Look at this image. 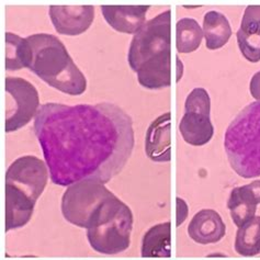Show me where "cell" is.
<instances>
[{
    "mask_svg": "<svg viewBox=\"0 0 260 260\" xmlns=\"http://www.w3.org/2000/svg\"><path fill=\"white\" fill-rule=\"evenodd\" d=\"M33 128L51 180L60 187L87 178L109 182L122 172L134 148L131 116L111 102L42 105Z\"/></svg>",
    "mask_w": 260,
    "mask_h": 260,
    "instance_id": "1",
    "label": "cell"
},
{
    "mask_svg": "<svg viewBox=\"0 0 260 260\" xmlns=\"http://www.w3.org/2000/svg\"><path fill=\"white\" fill-rule=\"evenodd\" d=\"M170 32L172 11L168 9L147 21L133 37L127 61L142 87L154 90L170 86Z\"/></svg>",
    "mask_w": 260,
    "mask_h": 260,
    "instance_id": "2",
    "label": "cell"
},
{
    "mask_svg": "<svg viewBox=\"0 0 260 260\" xmlns=\"http://www.w3.org/2000/svg\"><path fill=\"white\" fill-rule=\"evenodd\" d=\"M32 52L29 70L47 85L70 95H80L87 89L85 75L55 36L47 33L26 38Z\"/></svg>",
    "mask_w": 260,
    "mask_h": 260,
    "instance_id": "3",
    "label": "cell"
},
{
    "mask_svg": "<svg viewBox=\"0 0 260 260\" xmlns=\"http://www.w3.org/2000/svg\"><path fill=\"white\" fill-rule=\"evenodd\" d=\"M105 184L97 178H87L68 186L60 203L65 220L86 230L111 221L124 202Z\"/></svg>",
    "mask_w": 260,
    "mask_h": 260,
    "instance_id": "4",
    "label": "cell"
},
{
    "mask_svg": "<svg viewBox=\"0 0 260 260\" xmlns=\"http://www.w3.org/2000/svg\"><path fill=\"white\" fill-rule=\"evenodd\" d=\"M224 148L232 169L245 179L260 176V102L244 108L231 122Z\"/></svg>",
    "mask_w": 260,
    "mask_h": 260,
    "instance_id": "5",
    "label": "cell"
},
{
    "mask_svg": "<svg viewBox=\"0 0 260 260\" xmlns=\"http://www.w3.org/2000/svg\"><path fill=\"white\" fill-rule=\"evenodd\" d=\"M6 133L22 128L40 109L39 92L28 80L20 77H6Z\"/></svg>",
    "mask_w": 260,
    "mask_h": 260,
    "instance_id": "6",
    "label": "cell"
},
{
    "mask_svg": "<svg viewBox=\"0 0 260 260\" xmlns=\"http://www.w3.org/2000/svg\"><path fill=\"white\" fill-rule=\"evenodd\" d=\"M132 230L133 213L124 203L111 221L87 230V238L94 251L104 255H116L129 247Z\"/></svg>",
    "mask_w": 260,
    "mask_h": 260,
    "instance_id": "7",
    "label": "cell"
},
{
    "mask_svg": "<svg viewBox=\"0 0 260 260\" xmlns=\"http://www.w3.org/2000/svg\"><path fill=\"white\" fill-rule=\"evenodd\" d=\"M49 167L36 156H23L16 159L6 173V184L16 187L37 202L49 180Z\"/></svg>",
    "mask_w": 260,
    "mask_h": 260,
    "instance_id": "8",
    "label": "cell"
},
{
    "mask_svg": "<svg viewBox=\"0 0 260 260\" xmlns=\"http://www.w3.org/2000/svg\"><path fill=\"white\" fill-rule=\"evenodd\" d=\"M54 28L63 36H79L90 28L94 19L93 6H51Z\"/></svg>",
    "mask_w": 260,
    "mask_h": 260,
    "instance_id": "9",
    "label": "cell"
},
{
    "mask_svg": "<svg viewBox=\"0 0 260 260\" xmlns=\"http://www.w3.org/2000/svg\"><path fill=\"white\" fill-rule=\"evenodd\" d=\"M236 38L243 56L250 63H258L260 60V6H247Z\"/></svg>",
    "mask_w": 260,
    "mask_h": 260,
    "instance_id": "10",
    "label": "cell"
},
{
    "mask_svg": "<svg viewBox=\"0 0 260 260\" xmlns=\"http://www.w3.org/2000/svg\"><path fill=\"white\" fill-rule=\"evenodd\" d=\"M188 234L197 244H215L226 234V225L216 211L203 209L196 213L190 221Z\"/></svg>",
    "mask_w": 260,
    "mask_h": 260,
    "instance_id": "11",
    "label": "cell"
},
{
    "mask_svg": "<svg viewBox=\"0 0 260 260\" xmlns=\"http://www.w3.org/2000/svg\"><path fill=\"white\" fill-rule=\"evenodd\" d=\"M170 120H172V114L166 112L153 121L147 128L145 135V153L150 160L168 162L172 159Z\"/></svg>",
    "mask_w": 260,
    "mask_h": 260,
    "instance_id": "12",
    "label": "cell"
},
{
    "mask_svg": "<svg viewBox=\"0 0 260 260\" xmlns=\"http://www.w3.org/2000/svg\"><path fill=\"white\" fill-rule=\"evenodd\" d=\"M149 6H101L108 24L121 33L135 34L144 25Z\"/></svg>",
    "mask_w": 260,
    "mask_h": 260,
    "instance_id": "13",
    "label": "cell"
},
{
    "mask_svg": "<svg viewBox=\"0 0 260 260\" xmlns=\"http://www.w3.org/2000/svg\"><path fill=\"white\" fill-rule=\"evenodd\" d=\"M6 232L23 228L31 220L34 204L30 198L16 187L6 184Z\"/></svg>",
    "mask_w": 260,
    "mask_h": 260,
    "instance_id": "14",
    "label": "cell"
},
{
    "mask_svg": "<svg viewBox=\"0 0 260 260\" xmlns=\"http://www.w3.org/2000/svg\"><path fill=\"white\" fill-rule=\"evenodd\" d=\"M183 141L192 146H203L213 138L214 127L210 116L184 112L179 124Z\"/></svg>",
    "mask_w": 260,
    "mask_h": 260,
    "instance_id": "15",
    "label": "cell"
},
{
    "mask_svg": "<svg viewBox=\"0 0 260 260\" xmlns=\"http://www.w3.org/2000/svg\"><path fill=\"white\" fill-rule=\"evenodd\" d=\"M172 225L169 222L150 228L142 239L141 254L144 258H169L172 255Z\"/></svg>",
    "mask_w": 260,
    "mask_h": 260,
    "instance_id": "16",
    "label": "cell"
},
{
    "mask_svg": "<svg viewBox=\"0 0 260 260\" xmlns=\"http://www.w3.org/2000/svg\"><path fill=\"white\" fill-rule=\"evenodd\" d=\"M258 203L247 184L232 190L228 201L232 221L239 229L256 216Z\"/></svg>",
    "mask_w": 260,
    "mask_h": 260,
    "instance_id": "17",
    "label": "cell"
},
{
    "mask_svg": "<svg viewBox=\"0 0 260 260\" xmlns=\"http://www.w3.org/2000/svg\"><path fill=\"white\" fill-rule=\"evenodd\" d=\"M203 36L208 50L223 47L232 37V28L228 18L218 11H209L203 19Z\"/></svg>",
    "mask_w": 260,
    "mask_h": 260,
    "instance_id": "18",
    "label": "cell"
},
{
    "mask_svg": "<svg viewBox=\"0 0 260 260\" xmlns=\"http://www.w3.org/2000/svg\"><path fill=\"white\" fill-rule=\"evenodd\" d=\"M6 71L15 72L29 68L32 52L28 39L20 38L17 34L6 32Z\"/></svg>",
    "mask_w": 260,
    "mask_h": 260,
    "instance_id": "19",
    "label": "cell"
},
{
    "mask_svg": "<svg viewBox=\"0 0 260 260\" xmlns=\"http://www.w3.org/2000/svg\"><path fill=\"white\" fill-rule=\"evenodd\" d=\"M203 30L192 18H182L176 24V47L179 53H191L199 49Z\"/></svg>",
    "mask_w": 260,
    "mask_h": 260,
    "instance_id": "20",
    "label": "cell"
},
{
    "mask_svg": "<svg viewBox=\"0 0 260 260\" xmlns=\"http://www.w3.org/2000/svg\"><path fill=\"white\" fill-rule=\"evenodd\" d=\"M235 250L244 257L260 255V216H255L239 228L235 237Z\"/></svg>",
    "mask_w": 260,
    "mask_h": 260,
    "instance_id": "21",
    "label": "cell"
},
{
    "mask_svg": "<svg viewBox=\"0 0 260 260\" xmlns=\"http://www.w3.org/2000/svg\"><path fill=\"white\" fill-rule=\"evenodd\" d=\"M184 110L189 113H198L210 116L211 99L203 88H196L189 93L184 102Z\"/></svg>",
    "mask_w": 260,
    "mask_h": 260,
    "instance_id": "22",
    "label": "cell"
},
{
    "mask_svg": "<svg viewBox=\"0 0 260 260\" xmlns=\"http://www.w3.org/2000/svg\"><path fill=\"white\" fill-rule=\"evenodd\" d=\"M176 203H177V221L176 224L177 226H180V225L186 221V218L188 217V213H189V208L188 204L186 203L183 199L178 197L176 199Z\"/></svg>",
    "mask_w": 260,
    "mask_h": 260,
    "instance_id": "23",
    "label": "cell"
},
{
    "mask_svg": "<svg viewBox=\"0 0 260 260\" xmlns=\"http://www.w3.org/2000/svg\"><path fill=\"white\" fill-rule=\"evenodd\" d=\"M251 97L260 102V71L252 76L249 85Z\"/></svg>",
    "mask_w": 260,
    "mask_h": 260,
    "instance_id": "24",
    "label": "cell"
},
{
    "mask_svg": "<svg viewBox=\"0 0 260 260\" xmlns=\"http://www.w3.org/2000/svg\"><path fill=\"white\" fill-rule=\"evenodd\" d=\"M247 186L250 189L252 194H254L256 202L259 204L260 203V180L252 181L249 184H247Z\"/></svg>",
    "mask_w": 260,
    "mask_h": 260,
    "instance_id": "25",
    "label": "cell"
},
{
    "mask_svg": "<svg viewBox=\"0 0 260 260\" xmlns=\"http://www.w3.org/2000/svg\"><path fill=\"white\" fill-rule=\"evenodd\" d=\"M178 63V77H177V81H179L180 77L182 76V63L180 61V59H177Z\"/></svg>",
    "mask_w": 260,
    "mask_h": 260,
    "instance_id": "26",
    "label": "cell"
}]
</instances>
